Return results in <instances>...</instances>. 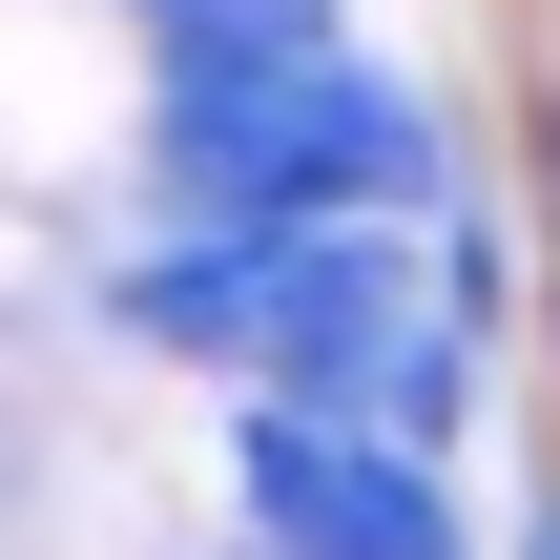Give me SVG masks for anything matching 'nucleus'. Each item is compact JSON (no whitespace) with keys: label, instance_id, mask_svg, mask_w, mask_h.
Segmentation results:
<instances>
[{"label":"nucleus","instance_id":"obj_1","mask_svg":"<svg viewBox=\"0 0 560 560\" xmlns=\"http://www.w3.org/2000/svg\"><path fill=\"white\" fill-rule=\"evenodd\" d=\"M145 208H187V229H416V208H457V104H416L353 42L229 62V83L145 104Z\"/></svg>","mask_w":560,"mask_h":560},{"label":"nucleus","instance_id":"obj_2","mask_svg":"<svg viewBox=\"0 0 560 560\" xmlns=\"http://www.w3.org/2000/svg\"><path fill=\"white\" fill-rule=\"evenodd\" d=\"M229 520H249V560H478L436 457H395L353 416H270V395H229Z\"/></svg>","mask_w":560,"mask_h":560},{"label":"nucleus","instance_id":"obj_3","mask_svg":"<svg viewBox=\"0 0 560 560\" xmlns=\"http://www.w3.org/2000/svg\"><path fill=\"white\" fill-rule=\"evenodd\" d=\"M125 42H145V83H229V62H312L332 0H125Z\"/></svg>","mask_w":560,"mask_h":560},{"label":"nucleus","instance_id":"obj_4","mask_svg":"<svg viewBox=\"0 0 560 560\" xmlns=\"http://www.w3.org/2000/svg\"><path fill=\"white\" fill-rule=\"evenodd\" d=\"M62 270H83V249H42V229L0 208V312H62Z\"/></svg>","mask_w":560,"mask_h":560},{"label":"nucleus","instance_id":"obj_5","mask_svg":"<svg viewBox=\"0 0 560 560\" xmlns=\"http://www.w3.org/2000/svg\"><path fill=\"white\" fill-rule=\"evenodd\" d=\"M520 560H560V499H540V540H520Z\"/></svg>","mask_w":560,"mask_h":560}]
</instances>
